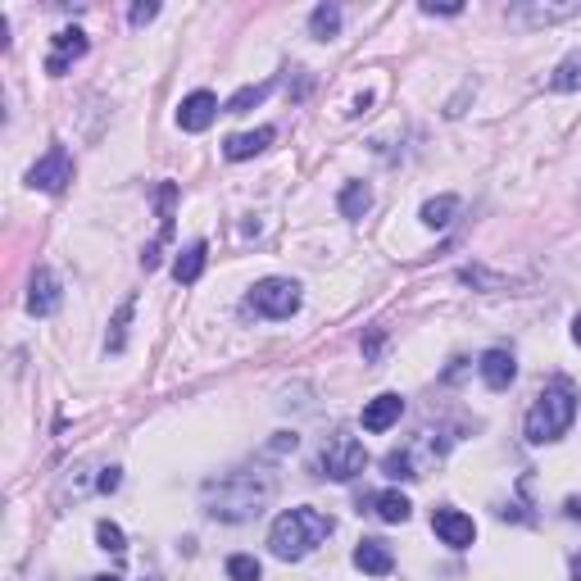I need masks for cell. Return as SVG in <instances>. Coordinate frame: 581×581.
I'll use <instances>...</instances> for the list:
<instances>
[{"instance_id": "31", "label": "cell", "mask_w": 581, "mask_h": 581, "mask_svg": "<svg viewBox=\"0 0 581 581\" xmlns=\"http://www.w3.org/2000/svg\"><path fill=\"white\" fill-rule=\"evenodd\" d=\"M572 341L581 345V314H577V323H572Z\"/></svg>"}, {"instance_id": "15", "label": "cell", "mask_w": 581, "mask_h": 581, "mask_svg": "<svg viewBox=\"0 0 581 581\" xmlns=\"http://www.w3.org/2000/svg\"><path fill=\"white\" fill-rule=\"evenodd\" d=\"M277 132L273 128H255V132H237V137L223 141V155L232 159V164H241V159H255L264 146H273Z\"/></svg>"}, {"instance_id": "7", "label": "cell", "mask_w": 581, "mask_h": 581, "mask_svg": "<svg viewBox=\"0 0 581 581\" xmlns=\"http://www.w3.org/2000/svg\"><path fill=\"white\" fill-rule=\"evenodd\" d=\"M432 532L441 536L450 550H468V545L477 541L473 518H468V513H459V509H436L432 513Z\"/></svg>"}, {"instance_id": "17", "label": "cell", "mask_w": 581, "mask_h": 581, "mask_svg": "<svg viewBox=\"0 0 581 581\" xmlns=\"http://www.w3.org/2000/svg\"><path fill=\"white\" fill-rule=\"evenodd\" d=\"M205 264H209V246L205 241H191V246L178 255V264H173V277H178L182 286H191V282H200Z\"/></svg>"}, {"instance_id": "9", "label": "cell", "mask_w": 581, "mask_h": 581, "mask_svg": "<svg viewBox=\"0 0 581 581\" xmlns=\"http://www.w3.org/2000/svg\"><path fill=\"white\" fill-rule=\"evenodd\" d=\"M218 119V96L214 91H191L178 105V128L182 132H205Z\"/></svg>"}, {"instance_id": "24", "label": "cell", "mask_w": 581, "mask_h": 581, "mask_svg": "<svg viewBox=\"0 0 581 581\" xmlns=\"http://www.w3.org/2000/svg\"><path fill=\"white\" fill-rule=\"evenodd\" d=\"M227 577L232 581H259L264 568H259L255 554H232V559H227Z\"/></svg>"}, {"instance_id": "22", "label": "cell", "mask_w": 581, "mask_h": 581, "mask_svg": "<svg viewBox=\"0 0 581 581\" xmlns=\"http://www.w3.org/2000/svg\"><path fill=\"white\" fill-rule=\"evenodd\" d=\"M382 468H386V477H395V482H414V477H423V473H418V463L409 459V450L386 454V459H382Z\"/></svg>"}, {"instance_id": "19", "label": "cell", "mask_w": 581, "mask_h": 581, "mask_svg": "<svg viewBox=\"0 0 581 581\" xmlns=\"http://www.w3.org/2000/svg\"><path fill=\"white\" fill-rule=\"evenodd\" d=\"M309 32H314L318 41H332L336 32H341V10H336V5H318V10L309 14Z\"/></svg>"}, {"instance_id": "26", "label": "cell", "mask_w": 581, "mask_h": 581, "mask_svg": "<svg viewBox=\"0 0 581 581\" xmlns=\"http://www.w3.org/2000/svg\"><path fill=\"white\" fill-rule=\"evenodd\" d=\"M128 318H132V300L119 309V318H114V336L105 341V350H114V355H119L123 345H128Z\"/></svg>"}, {"instance_id": "11", "label": "cell", "mask_w": 581, "mask_h": 581, "mask_svg": "<svg viewBox=\"0 0 581 581\" xmlns=\"http://www.w3.org/2000/svg\"><path fill=\"white\" fill-rule=\"evenodd\" d=\"M400 414H404V400L395 391H386V395H377V400H368L364 404V432H386V427H395L400 423Z\"/></svg>"}, {"instance_id": "3", "label": "cell", "mask_w": 581, "mask_h": 581, "mask_svg": "<svg viewBox=\"0 0 581 581\" xmlns=\"http://www.w3.org/2000/svg\"><path fill=\"white\" fill-rule=\"evenodd\" d=\"M327 536H332V518H327L323 509L300 504V509H286L282 518L273 522V532H268V550H273L282 563H296V559H305L314 545H323Z\"/></svg>"}, {"instance_id": "4", "label": "cell", "mask_w": 581, "mask_h": 581, "mask_svg": "<svg viewBox=\"0 0 581 581\" xmlns=\"http://www.w3.org/2000/svg\"><path fill=\"white\" fill-rule=\"evenodd\" d=\"M246 309L259 318H291L300 309V286L291 282V277H264V282L250 286V296H246Z\"/></svg>"}, {"instance_id": "30", "label": "cell", "mask_w": 581, "mask_h": 581, "mask_svg": "<svg viewBox=\"0 0 581 581\" xmlns=\"http://www.w3.org/2000/svg\"><path fill=\"white\" fill-rule=\"evenodd\" d=\"M563 513H568V518H581V495H572V500L563 504Z\"/></svg>"}, {"instance_id": "25", "label": "cell", "mask_w": 581, "mask_h": 581, "mask_svg": "<svg viewBox=\"0 0 581 581\" xmlns=\"http://www.w3.org/2000/svg\"><path fill=\"white\" fill-rule=\"evenodd\" d=\"M96 541H100V550H109V554H123V550H128V541H123V527H114V522H100V527H96Z\"/></svg>"}, {"instance_id": "1", "label": "cell", "mask_w": 581, "mask_h": 581, "mask_svg": "<svg viewBox=\"0 0 581 581\" xmlns=\"http://www.w3.org/2000/svg\"><path fill=\"white\" fill-rule=\"evenodd\" d=\"M273 477L268 473H227L218 482H205V513L218 522H250L273 500Z\"/></svg>"}, {"instance_id": "28", "label": "cell", "mask_w": 581, "mask_h": 581, "mask_svg": "<svg viewBox=\"0 0 581 581\" xmlns=\"http://www.w3.org/2000/svg\"><path fill=\"white\" fill-rule=\"evenodd\" d=\"M100 491H119V468H105V473H100Z\"/></svg>"}, {"instance_id": "16", "label": "cell", "mask_w": 581, "mask_h": 581, "mask_svg": "<svg viewBox=\"0 0 581 581\" xmlns=\"http://www.w3.org/2000/svg\"><path fill=\"white\" fill-rule=\"evenodd\" d=\"M364 504H368V509H373L377 518H382V522H409V513H414V504L404 500L400 491H382V495H368V500H359V509H364Z\"/></svg>"}, {"instance_id": "8", "label": "cell", "mask_w": 581, "mask_h": 581, "mask_svg": "<svg viewBox=\"0 0 581 581\" xmlns=\"http://www.w3.org/2000/svg\"><path fill=\"white\" fill-rule=\"evenodd\" d=\"M50 41H55V50L46 55V73H50V78H64V73H69V64L87 55V37H82L78 28H64V32H55Z\"/></svg>"}, {"instance_id": "33", "label": "cell", "mask_w": 581, "mask_h": 581, "mask_svg": "<svg viewBox=\"0 0 581 581\" xmlns=\"http://www.w3.org/2000/svg\"><path fill=\"white\" fill-rule=\"evenodd\" d=\"M91 581H123V577H91Z\"/></svg>"}, {"instance_id": "29", "label": "cell", "mask_w": 581, "mask_h": 581, "mask_svg": "<svg viewBox=\"0 0 581 581\" xmlns=\"http://www.w3.org/2000/svg\"><path fill=\"white\" fill-rule=\"evenodd\" d=\"M459 10H463V5H432V0L423 5V14H459Z\"/></svg>"}, {"instance_id": "2", "label": "cell", "mask_w": 581, "mask_h": 581, "mask_svg": "<svg viewBox=\"0 0 581 581\" xmlns=\"http://www.w3.org/2000/svg\"><path fill=\"white\" fill-rule=\"evenodd\" d=\"M572 423H577V386H572L568 377H554V382L536 395L532 409H527L522 436L532 445H550V441H559V436H568Z\"/></svg>"}, {"instance_id": "10", "label": "cell", "mask_w": 581, "mask_h": 581, "mask_svg": "<svg viewBox=\"0 0 581 581\" xmlns=\"http://www.w3.org/2000/svg\"><path fill=\"white\" fill-rule=\"evenodd\" d=\"M60 309V277L50 273L46 264L32 273V291H28V314L32 318H50Z\"/></svg>"}, {"instance_id": "32", "label": "cell", "mask_w": 581, "mask_h": 581, "mask_svg": "<svg viewBox=\"0 0 581 581\" xmlns=\"http://www.w3.org/2000/svg\"><path fill=\"white\" fill-rule=\"evenodd\" d=\"M572 581H581V559H572Z\"/></svg>"}, {"instance_id": "13", "label": "cell", "mask_w": 581, "mask_h": 581, "mask_svg": "<svg viewBox=\"0 0 581 581\" xmlns=\"http://www.w3.org/2000/svg\"><path fill=\"white\" fill-rule=\"evenodd\" d=\"M173 200H178V187H173V182H164V187H159V218H164V223H159V241H155V246H146V255H141L146 273L159 264V250H164L168 237H173Z\"/></svg>"}, {"instance_id": "18", "label": "cell", "mask_w": 581, "mask_h": 581, "mask_svg": "<svg viewBox=\"0 0 581 581\" xmlns=\"http://www.w3.org/2000/svg\"><path fill=\"white\" fill-rule=\"evenodd\" d=\"M336 205H341V218H364L368 209H373V187H368V182H345Z\"/></svg>"}, {"instance_id": "20", "label": "cell", "mask_w": 581, "mask_h": 581, "mask_svg": "<svg viewBox=\"0 0 581 581\" xmlns=\"http://www.w3.org/2000/svg\"><path fill=\"white\" fill-rule=\"evenodd\" d=\"M273 96V82H259V87H241L237 96L227 100V114H246V109H255V105H264V100Z\"/></svg>"}, {"instance_id": "21", "label": "cell", "mask_w": 581, "mask_h": 581, "mask_svg": "<svg viewBox=\"0 0 581 581\" xmlns=\"http://www.w3.org/2000/svg\"><path fill=\"white\" fill-rule=\"evenodd\" d=\"M550 87H554V91H577V87H581V50H572L568 60H563L559 69H554Z\"/></svg>"}, {"instance_id": "27", "label": "cell", "mask_w": 581, "mask_h": 581, "mask_svg": "<svg viewBox=\"0 0 581 581\" xmlns=\"http://www.w3.org/2000/svg\"><path fill=\"white\" fill-rule=\"evenodd\" d=\"M155 14H159V5H132L128 19H132V28H141V23H150Z\"/></svg>"}, {"instance_id": "14", "label": "cell", "mask_w": 581, "mask_h": 581, "mask_svg": "<svg viewBox=\"0 0 581 581\" xmlns=\"http://www.w3.org/2000/svg\"><path fill=\"white\" fill-rule=\"evenodd\" d=\"M355 568L368 572V577H391L395 572V554L386 541H359L355 550Z\"/></svg>"}, {"instance_id": "23", "label": "cell", "mask_w": 581, "mask_h": 581, "mask_svg": "<svg viewBox=\"0 0 581 581\" xmlns=\"http://www.w3.org/2000/svg\"><path fill=\"white\" fill-rule=\"evenodd\" d=\"M454 209H459V200H454V196H436V200H427V205H423V223H427V227H445V223H450Z\"/></svg>"}, {"instance_id": "5", "label": "cell", "mask_w": 581, "mask_h": 581, "mask_svg": "<svg viewBox=\"0 0 581 581\" xmlns=\"http://www.w3.org/2000/svg\"><path fill=\"white\" fill-rule=\"evenodd\" d=\"M368 468V450L364 441H355V436L336 432L332 441L323 445V454H318V473L332 477V482H350V477H359Z\"/></svg>"}, {"instance_id": "12", "label": "cell", "mask_w": 581, "mask_h": 581, "mask_svg": "<svg viewBox=\"0 0 581 581\" xmlns=\"http://www.w3.org/2000/svg\"><path fill=\"white\" fill-rule=\"evenodd\" d=\"M477 373H482V382L491 386V391H509L513 377H518V364H513L509 350H486L482 364H477Z\"/></svg>"}, {"instance_id": "6", "label": "cell", "mask_w": 581, "mask_h": 581, "mask_svg": "<svg viewBox=\"0 0 581 581\" xmlns=\"http://www.w3.org/2000/svg\"><path fill=\"white\" fill-rule=\"evenodd\" d=\"M69 182H73V155L60 146V141H55V146H50L46 155H41L37 164L28 168V187H32V191H50V196H60V191L69 187Z\"/></svg>"}]
</instances>
